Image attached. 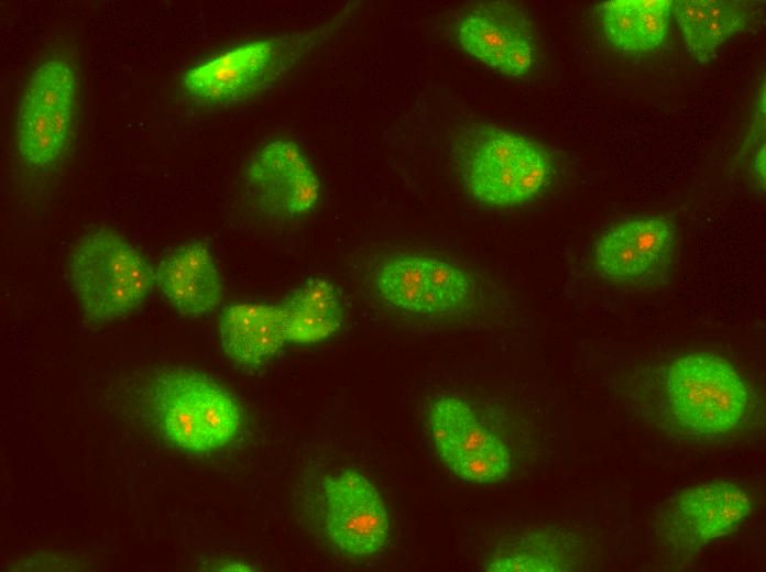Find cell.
<instances>
[{"label":"cell","mask_w":766,"mask_h":572,"mask_svg":"<svg viewBox=\"0 0 766 572\" xmlns=\"http://www.w3.org/2000/svg\"><path fill=\"white\" fill-rule=\"evenodd\" d=\"M631 383L634 408L665 435L693 444H726L762 427L760 400L718 352H680L642 369Z\"/></svg>","instance_id":"1"},{"label":"cell","mask_w":766,"mask_h":572,"mask_svg":"<svg viewBox=\"0 0 766 572\" xmlns=\"http://www.w3.org/2000/svg\"><path fill=\"white\" fill-rule=\"evenodd\" d=\"M455 173L479 205L510 209L540 197L556 169L549 151L534 139L488 122H467L451 138Z\"/></svg>","instance_id":"2"},{"label":"cell","mask_w":766,"mask_h":572,"mask_svg":"<svg viewBox=\"0 0 766 572\" xmlns=\"http://www.w3.org/2000/svg\"><path fill=\"white\" fill-rule=\"evenodd\" d=\"M149 416L160 436L188 453L231 443L243 421L236 397L206 374L187 367L158 370L147 386Z\"/></svg>","instance_id":"3"},{"label":"cell","mask_w":766,"mask_h":572,"mask_svg":"<svg viewBox=\"0 0 766 572\" xmlns=\"http://www.w3.org/2000/svg\"><path fill=\"white\" fill-rule=\"evenodd\" d=\"M371 283L384 304L409 317L461 319L494 304L489 286L474 271L428 253L383 257L372 268Z\"/></svg>","instance_id":"4"},{"label":"cell","mask_w":766,"mask_h":572,"mask_svg":"<svg viewBox=\"0 0 766 572\" xmlns=\"http://www.w3.org/2000/svg\"><path fill=\"white\" fill-rule=\"evenodd\" d=\"M330 32L325 25L247 41L188 69L183 88L196 106L206 109L252 101L281 81Z\"/></svg>","instance_id":"5"},{"label":"cell","mask_w":766,"mask_h":572,"mask_svg":"<svg viewBox=\"0 0 766 572\" xmlns=\"http://www.w3.org/2000/svg\"><path fill=\"white\" fill-rule=\"evenodd\" d=\"M68 276L85 317L92 322L127 317L155 285L154 270L144 256L109 229L84 238L69 257Z\"/></svg>","instance_id":"6"},{"label":"cell","mask_w":766,"mask_h":572,"mask_svg":"<svg viewBox=\"0 0 766 572\" xmlns=\"http://www.w3.org/2000/svg\"><path fill=\"white\" fill-rule=\"evenodd\" d=\"M78 94L76 67L51 57L33 70L15 117V150L33 169L47 170L66 157L73 139Z\"/></svg>","instance_id":"7"},{"label":"cell","mask_w":766,"mask_h":572,"mask_svg":"<svg viewBox=\"0 0 766 572\" xmlns=\"http://www.w3.org/2000/svg\"><path fill=\"white\" fill-rule=\"evenodd\" d=\"M754 503L741 485L714 480L680 491L656 510L653 530L665 557L683 565L712 541L738 529Z\"/></svg>","instance_id":"8"},{"label":"cell","mask_w":766,"mask_h":572,"mask_svg":"<svg viewBox=\"0 0 766 572\" xmlns=\"http://www.w3.org/2000/svg\"><path fill=\"white\" fill-rule=\"evenodd\" d=\"M461 48L489 68L524 78L539 67L543 42L530 16L510 1H472L455 15Z\"/></svg>","instance_id":"9"},{"label":"cell","mask_w":766,"mask_h":572,"mask_svg":"<svg viewBox=\"0 0 766 572\" xmlns=\"http://www.w3.org/2000/svg\"><path fill=\"white\" fill-rule=\"evenodd\" d=\"M428 426L439 459L460 480L493 484L512 473L507 447L464 399L452 395L435 399L428 410Z\"/></svg>","instance_id":"10"},{"label":"cell","mask_w":766,"mask_h":572,"mask_svg":"<svg viewBox=\"0 0 766 572\" xmlns=\"http://www.w3.org/2000/svg\"><path fill=\"white\" fill-rule=\"evenodd\" d=\"M593 263L605 280L624 286L658 287L674 272V232L660 217L643 215L625 219L600 234Z\"/></svg>","instance_id":"11"},{"label":"cell","mask_w":766,"mask_h":572,"mask_svg":"<svg viewBox=\"0 0 766 572\" xmlns=\"http://www.w3.org/2000/svg\"><path fill=\"white\" fill-rule=\"evenodd\" d=\"M244 185L259 211L274 220L309 212L320 196L318 176L298 144L273 139L248 164Z\"/></svg>","instance_id":"12"},{"label":"cell","mask_w":766,"mask_h":572,"mask_svg":"<svg viewBox=\"0 0 766 572\" xmlns=\"http://www.w3.org/2000/svg\"><path fill=\"white\" fill-rule=\"evenodd\" d=\"M325 526L333 544L353 557H369L390 537L386 506L375 486L361 473L347 470L324 486Z\"/></svg>","instance_id":"13"},{"label":"cell","mask_w":766,"mask_h":572,"mask_svg":"<svg viewBox=\"0 0 766 572\" xmlns=\"http://www.w3.org/2000/svg\"><path fill=\"white\" fill-rule=\"evenodd\" d=\"M583 561L584 547L577 534L541 525L502 536L483 566L493 572H568L581 570Z\"/></svg>","instance_id":"14"},{"label":"cell","mask_w":766,"mask_h":572,"mask_svg":"<svg viewBox=\"0 0 766 572\" xmlns=\"http://www.w3.org/2000/svg\"><path fill=\"white\" fill-rule=\"evenodd\" d=\"M155 286L188 318L210 314L223 296V284L210 249L188 242L166 254L154 268Z\"/></svg>","instance_id":"15"},{"label":"cell","mask_w":766,"mask_h":572,"mask_svg":"<svg viewBox=\"0 0 766 572\" xmlns=\"http://www.w3.org/2000/svg\"><path fill=\"white\" fill-rule=\"evenodd\" d=\"M219 336L225 354L249 371L264 365L288 342L282 307L261 302H237L223 308Z\"/></svg>","instance_id":"16"},{"label":"cell","mask_w":766,"mask_h":572,"mask_svg":"<svg viewBox=\"0 0 766 572\" xmlns=\"http://www.w3.org/2000/svg\"><path fill=\"white\" fill-rule=\"evenodd\" d=\"M608 41L623 53L659 47L669 31L672 0H613L597 6Z\"/></svg>","instance_id":"17"},{"label":"cell","mask_w":766,"mask_h":572,"mask_svg":"<svg viewBox=\"0 0 766 572\" xmlns=\"http://www.w3.org/2000/svg\"><path fill=\"white\" fill-rule=\"evenodd\" d=\"M749 7L744 1L677 0L672 1V15L687 50L705 63L726 40L746 30L752 14Z\"/></svg>","instance_id":"18"},{"label":"cell","mask_w":766,"mask_h":572,"mask_svg":"<svg viewBox=\"0 0 766 572\" xmlns=\"http://www.w3.org/2000/svg\"><path fill=\"white\" fill-rule=\"evenodd\" d=\"M288 342L316 343L338 331L343 319L336 286L322 277H311L294 289L281 305Z\"/></svg>","instance_id":"19"},{"label":"cell","mask_w":766,"mask_h":572,"mask_svg":"<svg viewBox=\"0 0 766 572\" xmlns=\"http://www.w3.org/2000/svg\"><path fill=\"white\" fill-rule=\"evenodd\" d=\"M218 570H226V571H227V570H228V571H236V570H238V571H251L252 568H251L250 565H248V564H244V563H242V562H239V561H234V562H233V561H230V562H227L226 564L219 565Z\"/></svg>","instance_id":"20"}]
</instances>
